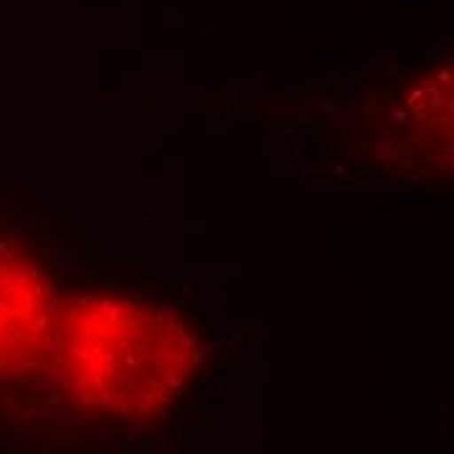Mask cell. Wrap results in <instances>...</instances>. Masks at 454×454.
I'll use <instances>...</instances> for the list:
<instances>
[{
	"instance_id": "6da1fadb",
	"label": "cell",
	"mask_w": 454,
	"mask_h": 454,
	"mask_svg": "<svg viewBox=\"0 0 454 454\" xmlns=\"http://www.w3.org/2000/svg\"><path fill=\"white\" fill-rule=\"evenodd\" d=\"M45 358L74 408L105 420H144L185 389L201 350L165 309L126 295H74L55 306Z\"/></svg>"
},
{
	"instance_id": "7a4b0ae2",
	"label": "cell",
	"mask_w": 454,
	"mask_h": 454,
	"mask_svg": "<svg viewBox=\"0 0 454 454\" xmlns=\"http://www.w3.org/2000/svg\"><path fill=\"white\" fill-rule=\"evenodd\" d=\"M55 306L43 270L0 243V379L45 358Z\"/></svg>"
}]
</instances>
